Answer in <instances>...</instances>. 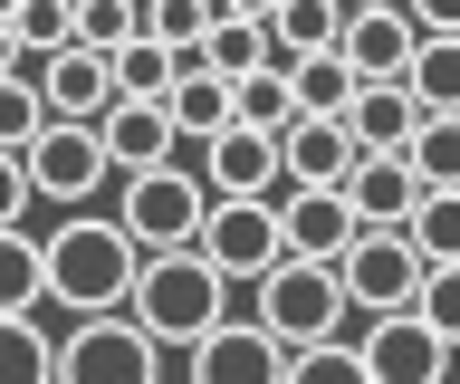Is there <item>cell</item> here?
I'll use <instances>...</instances> for the list:
<instances>
[{"label": "cell", "instance_id": "33", "mask_svg": "<svg viewBox=\"0 0 460 384\" xmlns=\"http://www.w3.org/2000/svg\"><path fill=\"white\" fill-rule=\"evenodd\" d=\"M412 317L460 355V269H422V298H412Z\"/></svg>", "mask_w": 460, "mask_h": 384}, {"label": "cell", "instance_id": "5", "mask_svg": "<svg viewBox=\"0 0 460 384\" xmlns=\"http://www.w3.org/2000/svg\"><path fill=\"white\" fill-rule=\"evenodd\" d=\"M58 384H164V346L135 317H77L58 336Z\"/></svg>", "mask_w": 460, "mask_h": 384}, {"label": "cell", "instance_id": "22", "mask_svg": "<svg viewBox=\"0 0 460 384\" xmlns=\"http://www.w3.org/2000/svg\"><path fill=\"white\" fill-rule=\"evenodd\" d=\"M288 96H297V125H345L355 77H345V58H297L288 67Z\"/></svg>", "mask_w": 460, "mask_h": 384}, {"label": "cell", "instance_id": "8", "mask_svg": "<svg viewBox=\"0 0 460 384\" xmlns=\"http://www.w3.org/2000/svg\"><path fill=\"white\" fill-rule=\"evenodd\" d=\"M192 250L221 269L230 289H240V279L259 289V279L288 260V250H279V202H211V221H201V240H192Z\"/></svg>", "mask_w": 460, "mask_h": 384}, {"label": "cell", "instance_id": "29", "mask_svg": "<svg viewBox=\"0 0 460 384\" xmlns=\"http://www.w3.org/2000/svg\"><path fill=\"white\" fill-rule=\"evenodd\" d=\"M0 384H58V336L39 317H0Z\"/></svg>", "mask_w": 460, "mask_h": 384}, {"label": "cell", "instance_id": "26", "mask_svg": "<svg viewBox=\"0 0 460 384\" xmlns=\"http://www.w3.org/2000/svg\"><path fill=\"white\" fill-rule=\"evenodd\" d=\"M402 240H412L422 269H460V192H422L412 221H402Z\"/></svg>", "mask_w": 460, "mask_h": 384}, {"label": "cell", "instance_id": "32", "mask_svg": "<svg viewBox=\"0 0 460 384\" xmlns=\"http://www.w3.org/2000/svg\"><path fill=\"white\" fill-rule=\"evenodd\" d=\"M39 135H49V106L29 87V67H10V77H0V154H29Z\"/></svg>", "mask_w": 460, "mask_h": 384}, {"label": "cell", "instance_id": "15", "mask_svg": "<svg viewBox=\"0 0 460 384\" xmlns=\"http://www.w3.org/2000/svg\"><path fill=\"white\" fill-rule=\"evenodd\" d=\"M20 67H29V58H20ZM29 87H39L49 125H96V116L115 106L106 58H86V49H58V58H39V67H29Z\"/></svg>", "mask_w": 460, "mask_h": 384}, {"label": "cell", "instance_id": "7", "mask_svg": "<svg viewBox=\"0 0 460 384\" xmlns=\"http://www.w3.org/2000/svg\"><path fill=\"white\" fill-rule=\"evenodd\" d=\"M336 289H345V308L394 317V308L422 298V260H412V240H402V231H355V250L336 260Z\"/></svg>", "mask_w": 460, "mask_h": 384}, {"label": "cell", "instance_id": "1", "mask_svg": "<svg viewBox=\"0 0 460 384\" xmlns=\"http://www.w3.org/2000/svg\"><path fill=\"white\" fill-rule=\"evenodd\" d=\"M144 250L115 231V211H67L58 231H39V308L67 317H125Z\"/></svg>", "mask_w": 460, "mask_h": 384}, {"label": "cell", "instance_id": "25", "mask_svg": "<svg viewBox=\"0 0 460 384\" xmlns=\"http://www.w3.org/2000/svg\"><path fill=\"white\" fill-rule=\"evenodd\" d=\"M211 20H221V0H144V39H154L164 58H201Z\"/></svg>", "mask_w": 460, "mask_h": 384}, {"label": "cell", "instance_id": "13", "mask_svg": "<svg viewBox=\"0 0 460 384\" xmlns=\"http://www.w3.org/2000/svg\"><path fill=\"white\" fill-rule=\"evenodd\" d=\"M96 145H106V174H164V164H182V145H172V116L164 106H135V96H115L106 116H96Z\"/></svg>", "mask_w": 460, "mask_h": 384}, {"label": "cell", "instance_id": "34", "mask_svg": "<svg viewBox=\"0 0 460 384\" xmlns=\"http://www.w3.org/2000/svg\"><path fill=\"white\" fill-rule=\"evenodd\" d=\"M288 384H365V365H355V346H307V355H288Z\"/></svg>", "mask_w": 460, "mask_h": 384}, {"label": "cell", "instance_id": "23", "mask_svg": "<svg viewBox=\"0 0 460 384\" xmlns=\"http://www.w3.org/2000/svg\"><path fill=\"white\" fill-rule=\"evenodd\" d=\"M67 20H77L67 49H86V58H125V49L144 39V0H77Z\"/></svg>", "mask_w": 460, "mask_h": 384}, {"label": "cell", "instance_id": "24", "mask_svg": "<svg viewBox=\"0 0 460 384\" xmlns=\"http://www.w3.org/2000/svg\"><path fill=\"white\" fill-rule=\"evenodd\" d=\"M230 125H250V135L288 145V125H297V96H288V67H259L250 87H230Z\"/></svg>", "mask_w": 460, "mask_h": 384}, {"label": "cell", "instance_id": "11", "mask_svg": "<svg viewBox=\"0 0 460 384\" xmlns=\"http://www.w3.org/2000/svg\"><path fill=\"white\" fill-rule=\"evenodd\" d=\"M201 192H211V202H279V192H288L279 145H269V135H250V125L211 135V145H201Z\"/></svg>", "mask_w": 460, "mask_h": 384}, {"label": "cell", "instance_id": "21", "mask_svg": "<svg viewBox=\"0 0 460 384\" xmlns=\"http://www.w3.org/2000/svg\"><path fill=\"white\" fill-rule=\"evenodd\" d=\"M412 135H422L412 87H355V106H345V145L355 154H412Z\"/></svg>", "mask_w": 460, "mask_h": 384}, {"label": "cell", "instance_id": "16", "mask_svg": "<svg viewBox=\"0 0 460 384\" xmlns=\"http://www.w3.org/2000/svg\"><path fill=\"white\" fill-rule=\"evenodd\" d=\"M412 202H422V183H412L402 154H365V164L345 174V211H355V231H402Z\"/></svg>", "mask_w": 460, "mask_h": 384}, {"label": "cell", "instance_id": "19", "mask_svg": "<svg viewBox=\"0 0 460 384\" xmlns=\"http://www.w3.org/2000/svg\"><path fill=\"white\" fill-rule=\"evenodd\" d=\"M201 67H211L221 87H250L259 67H279V49H269V20H259L250 0H230L221 20H211V39H201Z\"/></svg>", "mask_w": 460, "mask_h": 384}, {"label": "cell", "instance_id": "36", "mask_svg": "<svg viewBox=\"0 0 460 384\" xmlns=\"http://www.w3.org/2000/svg\"><path fill=\"white\" fill-rule=\"evenodd\" d=\"M10 67H20V49H10V30H0V77H10Z\"/></svg>", "mask_w": 460, "mask_h": 384}, {"label": "cell", "instance_id": "35", "mask_svg": "<svg viewBox=\"0 0 460 384\" xmlns=\"http://www.w3.org/2000/svg\"><path fill=\"white\" fill-rule=\"evenodd\" d=\"M20 221H29V164L0 154V231H20Z\"/></svg>", "mask_w": 460, "mask_h": 384}, {"label": "cell", "instance_id": "18", "mask_svg": "<svg viewBox=\"0 0 460 384\" xmlns=\"http://www.w3.org/2000/svg\"><path fill=\"white\" fill-rule=\"evenodd\" d=\"M250 10L269 20L279 67H297V58H336V39H345V10H336V0H250Z\"/></svg>", "mask_w": 460, "mask_h": 384}, {"label": "cell", "instance_id": "4", "mask_svg": "<svg viewBox=\"0 0 460 384\" xmlns=\"http://www.w3.org/2000/svg\"><path fill=\"white\" fill-rule=\"evenodd\" d=\"M201 221H211V192H201L192 164H164V174H135L115 192V231L135 240L144 260H164V250H192Z\"/></svg>", "mask_w": 460, "mask_h": 384}, {"label": "cell", "instance_id": "17", "mask_svg": "<svg viewBox=\"0 0 460 384\" xmlns=\"http://www.w3.org/2000/svg\"><path fill=\"white\" fill-rule=\"evenodd\" d=\"M164 116H172V145H211V135H230V87L211 77L201 58H172V87H164Z\"/></svg>", "mask_w": 460, "mask_h": 384}, {"label": "cell", "instance_id": "14", "mask_svg": "<svg viewBox=\"0 0 460 384\" xmlns=\"http://www.w3.org/2000/svg\"><path fill=\"white\" fill-rule=\"evenodd\" d=\"M279 250L307 269H336L345 250H355V211H345V192H279Z\"/></svg>", "mask_w": 460, "mask_h": 384}, {"label": "cell", "instance_id": "31", "mask_svg": "<svg viewBox=\"0 0 460 384\" xmlns=\"http://www.w3.org/2000/svg\"><path fill=\"white\" fill-rule=\"evenodd\" d=\"M0 317H39V231H0Z\"/></svg>", "mask_w": 460, "mask_h": 384}, {"label": "cell", "instance_id": "30", "mask_svg": "<svg viewBox=\"0 0 460 384\" xmlns=\"http://www.w3.org/2000/svg\"><path fill=\"white\" fill-rule=\"evenodd\" d=\"M412 183L422 192H460V116H422V135H412Z\"/></svg>", "mask_w": 460, "mask_h": 384}, {"label": "cell", "instance_id": "3", "mask_svg": "<svg viewBox=\"0 0 460 384\" xmlns=\"http://www.w3.org/2000/svg\"><path fill=\"white\" fill-rule=\"evenodd\" d=\"M250 326L269 336V346H288V355L336 346V336H345V289H336V269L279 260L269 279H259V308H250Z\"/></svg>", "mask_w": 460, "mask_h": 384}, {"label": "cell", "instance_id": "12", "mask_svg": "<svg viewBox=\"0 0 460 384\" xmlns=\"http://www.w3.org/2000/svg\"><path fill=\"white\" fill-rule=\"evenodd\" d=\"M182 365H192V384H288V346H269L250 317H221Z\"/></svg>", "mask_w": 460, "mask_h": 384}, {"label": "cell", "instance_id": "6", "mask_svg": "<svg viewBox=\"0 0 460 384\" xmlns=\"http://www.w3.org/2000/svg\"><path fill=\"white\" fill-rule=\"evenodd\" d=\"M20 164H29V202H58V211H86V202L115 183V174H106V145H96V125H49Z\"/></svg>", "mask_w": 460, "mask_h": 384}, {"label": "cell", "instance_id": "9", "mask_svg": "<svg viewBox=\"0 0 460 384\" xmlns=\"http://www.w3.org/2000/svg\"><path fill=\"white\" fill-rule=\"evenodd\" d=\"M355 365H365V384H451V346L431 336L412 308H394V317H365V336H355Z\"/></svg>", "mask_w": 460, "mask_h": 384}, {"label": "cell", "instance_id": "10", "mask_svg": "<svg viewBox=\"0 0 460 384\" xmlns=\"http://www.w3.org/2000/svg\"><path fill=\"white\" fill-rule=\"evenodd\" d=\"M412 49H422L412 10H394V0H374V10H345L336 58H345V77H355V87H402V77H412Z\"/></svg>", "mask_w": 460, "mask_h": 384}, {"label": "cell", "instance_id": "28", "mask_svg": "<svg viewBox=\"0 0 460 384\" xmlns=\"http://www.w3.org/2000/svg\"><path fill=\"white\" fill-rule=\"evenodd\" d=\"M402 87H412V106H422V116H460V39H422Z\"/></svg>", "mask_w": 460, "mask_h": 384}, {"label": "cell", "instance_id": "37", "mask_svg": "<svg viewBox=\"0 0 460 384\" xmlns=\"http://www.w3.org/2000/svg\"><path fill=\"white\" fill-rule=\"evenodd\" d=\"M451 384H460V355H451Z\"/></svg>", "mask_w": 460, "mask_h": 384}, {"label": "cell", "instance_id": "20", "mask_svg": "<svg viewBox=\"0 0 460 384\" xmlns=\"http://www.w3.org/2000/svg\"><path fill=\"white\" fill-rule=\"evenodd\" d=\"M365 154L345 145V125H288V145H279V174L288 192H345V174H355Z\"/></svg>", "mask_w": 460, "mask_h": 384}, {"label": "cell", "instance_id": "2", "mask_svg": "<svg viewBox=\"0 0 460 384\" xmlns=\"http://www.w3.org/2000/svg\"><path fill=\"white\" fill-rule=\"evenodd\" d=\"M125 317H135L154 346H182V355H192L201 336L230 317V279L201 260V250H164V260H144V269H135Z\"/></svg>", "mask_w": 460, "mask_h": 384}, {"label": "cell", "instance_id": "27", "mask_svg": "<svg viewBox=\"0 0 460 384\" xmlns=\"http://www.w3.org/2000/svg\"><path fill=\"white\" fill-rule=\"evenodd\" d=\"M0 30H10V49L39 67V58H58V49L77 39V20H67V0H10V10H0Z\"/></svg>", "mask_w": 460, "mask_h": 384}]
</instances>
